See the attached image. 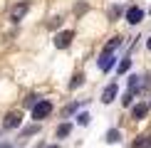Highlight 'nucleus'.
I'll return each instance as SVG.
<instances>
[{"label":"nucleus","instance_id":"nucleus-10","mask_svg":"<svg viewBox=\"0 0 151 148\" xmlns=\"http://www.w3.org/2000/svg\"><path fill=\"white\" fill-rule=\"evenodd\" d=\"M119 45H122V37H111V40H109V45H106V47L102 49V52H106V54H111V52H114V49H116Z\"/></svg>","mask_w":151,"mask_h":148},{"label":"nucleus","instance_id":"nucleus-11","mask_svg":"<svg viewBox=\"0 0 151 148\" xmlns=\"http://www.w3.org/2000/svg\"><path fill=\"white\" fill-rule=\"evenodd\" d=\"M70 131H72V123H60L57 126V138H67Z\"/></svg>","mask_w":151,"mask_h":148},{"label":"nucleus","instance_id":"nucleus-16","mask_svg":"<svg viewBox=\"0 0 151 148\" xmlns=\"http://www.w3.org/2000/svg\"><path fill=\"white\" fill-rule=\"evenodd\" d=\"M37 101H40V99H37L35 94H30L27 99H25V106H35V104H37Z\"/></svg>","mask_w":151,"mask_h":148},{"label":"nucleus","instance_id":"nucleus-1","mask_svg":"<svg viewBox=\"0 0 151 148\" xmlns=\"http://www.w3.org/2000/svg\"><path fill=\"white\" fill-rule=\"evenodd\" d=\"M50 114H52V101H47V99H40V101L32 106V119H35V121L47 119Z\"/></svg>","mask_w":151,"mask_h":148},{"label":"nucleus","instance_id":"nucleus-5","mask_svg":"<svg viewBox=\"0 0 151 148\" xmlns=\"http://www.w3.org/2000/svg\"><path fill=\"white\" fill-rule=\"evenodd\" d=\"M27 10H30V3H20V5H15L12 8V12H10V20L12 22H20L25 15H27Z\"/></svg>","mask_w":151,"mask_h":148},{"label":"nucleus","instance_id":"nucleus-9","mask_svg":"<svg viewBox=\"0 0 151 148\" xmlns=\"http://www.w3.org/2000/svg\"><path fill=\"white\" fill-rule=\"evenodd\" d=\"M119 141H122V131H119V128L106 131V143H119Z\"/></svg>","mask_w":151,"mask_h":148},{"label":"nucleus","instance_id":"nucleus-22","mask_svg":"<svg viewBox=\"0 0 151 148\" xmlns=\"http://www.w3.org/2000/svg\"><path fill=\"white\" fill-rule=\"evenodd\" d=\"M146 47H149V49H151V37H149V40H146Z\"/></svg>","mask_w":151,"mask_h":148},{"label":"nucleus","instance_id":"nucleus-3","mask_svg":"<svg viewBox=\"0 0 151 148\" xmlns=\"http://www.w3.org/2000/svg\"><path fill=\"white\" fill-rule=\"evenodd\" d=\"M144 20V10L139 8V5H131V8L127 10V22L129 25H139Z\"/></svg>","mask_w":151,"mask_h":148},{"label":"nucleus","instance_id":"nucleus-7","mask_svg":"<svg viewBox=\"0 0 151 148\" xmlns=\"http://www.w3.org/2000/svg\"><path fill=\"white\" fill-rule=\"evenodd\" d=\"M111 67H114V54L102 52V54H99V69H102V72H109Z\"/></svg>","mask_w":151,"mask_h":148},{"label":"nucleus","instance_id":"nucleus-20","mask_svg":"<svg viewBox=\"0 0 151 148\" xmlns=\"http://www.w3.org/2000/svg\"><path fill=\"white\" fill-rule=\"evenodd\" d=\"M35 131H37V126H30V128H25L22 133H25V136H30V133H35Z\"/></svg>","mask_w":151,"mask_h":148},{"label":"nucleus","instance_id":"nucleus-8","mask_svg":"<svg viewBox=\"0 0 151 148\" xmlns=\"http://www.w3.org/2000/svg\"><path fill=\"white\" fill-rule=\"evenodd\" d=\"M149 104H136L134 109H131V119H136V121H141V119H146V114H149Z\"/></svg>","mask_w":151,"mask_h":148},{"label":"nucleus","instance_id":"nucleus-15","mask_svg":"<svg viewBox=\"0 0 151 148\" xmlns=\"http://www.w3.org/2000/svg\"><path fill=\"white\" fill-rule=\"evenodd\" d=\"M77 123H79V126H87V123H89V114H79L77 116Z\"/></svg>","mask_w":151,"mask_h":148},{"label":"nucleus","instance_id":"nucleus-23","mask_svg":"<svg viewBox=\"0 0 151 148\" xmlns=\"http://www.w3.org/2000/svg\"><path fill=\"white\" fill-rule=\"evenodd\" d=\"M50 148H60V146H50Z\"/></svg>","mask_w":151,"mask_h":148},{"label":"nucleus","instance_id":"nucleus-18","mask_svg":"<svg viewBox=\"0 0 151 148\" xmlns=\"http://www.w3.org/2000/svg\"><path fill=\"white\" fill-rule=\"evenodd\" d=\"M60 22H62V17H52V22H50V27H60Z\"/></svg>","mask_w":151,"mask_h":148},{"label":"nucleus","instance_id":"nucleus-19","mask_svg":"<svg viewBox=\"0 0 151 148\" xmlns=\"http://www.w3.org/2000/svg\"><path fill=\"white\" fill-rule=\"evenodd\" d=\"M72 111H77V104H70V106L65 109V114H72Z\"/></svg>","mask_w":151,"mask_h":148},{"label":"nucleus","instance_id":"nucleus-6","mask_svg":"<svg viewBox=\"0 0 151 148\" xmlns=\"http://www.w3.org/2000/svg\"><path fill=\"white\" fill-rule=\"evenodd\" d=\"M116 91H119V86H116L114 82H111V84H109V86H106V89L102 91V104H111V101L116 99Z\"/></svg>","mask_w":151,"mask_h":148},{"label":"nucleus","instance_id":"nucleus-24","mask_svg":"<svg viewBox=\"0 0 151 148\" xmlns=\"http://www.w3.org/2000/svg\"><path fill=\"white\" fill-rule=\"evenodd\" d=\"M149 106H151V104H149Z\"/></svg>","mask_w":151,"mask_h":148},{"label":"nucleus","instance_id":"nucleus-13","mask_svg":"<svg viewBox=\"0 0 151 148\" xmlns=\"http://www.w3.org/2000/svg\"><path fill=\"white\" fill-rule=\"evenodd\" d=\"M129 67H131V59H129V57H124L122 62H119L116 72H119V74H127V72H129Z\"/></svg>","mask_w":151,"mask_h":148},{"label":"nucleus","instance_id":"nucleus-12","mask_svg":"<svg viewBox=\"0 0 151 148\" xmlns=\"http://www.w3.org/2000/svg\"><path fill=\"white\" fill-rule=\"evenodd\" d=\"M82 84H84V74L77 72V74L72 77V82H70V89H77V86H82Z\"/></svg>","mask_w":151,"mask_h":148},{"label":"nucleus","instance_id":"nucleus-17","mask_svg":"<svg viewBox=\"0 0 151 148\" xmlns=\"http://www.w3.org/2000/svg\"><path fill=\"white\" fill-rule=\"evenodd\" d=\"M119 15H122V8H119V5H114V8H111V12H109V17H111V20H116Z\"/></svg>","mask_w":151,"mask_h":148},{"label":"nucleus","instance_id":"nucleus-21","mask_svg":"<svg viewBox=\"0 0 151 148\" xmlns=\"http://www.w3.org/2000/svg\"><path fill=\"white\" fill-rule=\"evenodd\" d=\"M146 148H151V136H149V138H146Z\"/></svg>","mask_w":151,"mask_h":148},{"label":"nucleus","instance_id":"nucleus-14","mask_svg":"<svg viewBox=\"0 0 151 148\" xmlns=\"http://www.w3.org/2000/svg\"><path fill=\"white\" fill-rule=\"evenodd\" d=\"M131 101H134V94H131V91H127V94H124V99H122V104H124V106H131Z\"/></svg>","mask_w":151,"mask_h":148},{"label":"nucleus","instance_id":"nucleus-2","mask_svg":"<svg viewBox=\"0 0 151 148\" xmlns=\"http://www.w3.org/2000/svg\"><path fill=\"white\" fill-rule=\"evenodd\" d=\"M72 40H74L72 30H62V32L55 35V47H57V49H67V47L72 45Z\"/></svg>","mask_w":151,"mask_h":148},{"label":"nucleus","instance_id":"nucleus-4","mask_svg":"<svg viewBox=\"0 0 151 148\" xmlns=\"http://www.w3.org/2000/svg\"><path fill=\"white\" fill-rule=\"evenodd\" d=\"M20 123H22V114L20 111H10L5 116V121H3V128H17Z\"/></svg>","mask_w":151,"mask_h":148}]
</instances>
